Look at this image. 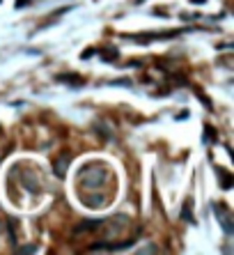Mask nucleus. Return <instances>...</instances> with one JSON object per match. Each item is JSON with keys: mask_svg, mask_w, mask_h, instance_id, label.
I'll return each mask as SVG.
<instances>
[{"mask_svg": "<svg viewBox=\"0 0 234 255\" xmlns=\"http://www.w3.org/2000/svg\"><path fill=\"white\" fill-rule=\"evenodd\" d=\"M67 163H69V157H67V154H64V157L62 159H58V163H55V173H58V175H64V168H67Z\"/></svg>", "mask_w": 234, "mask_h": 255, "instance_id": "obj_1", "label": "nucleus"}, {"mask_svg": "<svg viewBox=\"0 0 234 255\" xmlns=\"http://www.w3.org/2000/svg\"><path fill=\"white\" fill-rule=\"evenodd\" d=\"M218 175H220V179H223V189H230V177H227L223 170H218Z\"/></svg>", "mask_w": 234, "mask_h": 255, "instance_id": "obj_2", "label": "nucleus"}]
</instances>
